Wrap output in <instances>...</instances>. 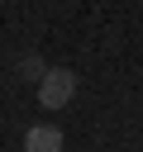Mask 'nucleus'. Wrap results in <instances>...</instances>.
<instances>
[{"label": "nucleus", "instance_id": "f257e3e1", "mask_svg": "<svg viewBox=\"0 0 143 152\" xmlns=\"http://www.w3.org/2000/svg\"><path fill=\"white\" fill-rule=\"evenodd\" d=\"M72 95H76V71H67V66H48V76L38 81V100H43V109H62Z\"/></svg>", "mask_w": 143, "mask_h": 152}, {"label": "nucleus", "instance_id": "f03ea898", "mask_svg": "<svg viewBox=\"0 0 143 152\" xmlns=\"http://www.w3.org/2000/svg\"><path fill=\"white\" fill-rule=\"evenodd\" d=\"M24 152H62V128L57 124H33L24 133Z\"/></svg>", "mask_w": 143, "mask_h": 152}, {"label": "nucleus", "instance_id": "7ed1b4c3", "mask_svg": "<svg viewBox=\"0 0 143 152\" xmlns=\"http://www.w3.org/2000/svg\"><path fill=\"white\" fill-rule=\"evenodd\" d=\"M19 71H29V76H38V81L48 76V66H43L38 57H19Z\"/></svg>", "mask_w": 143, "mask_h": 152}]
</instances>
